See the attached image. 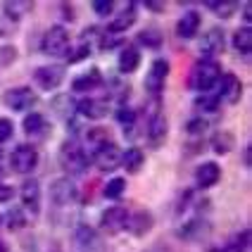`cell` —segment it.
I'll return each instance as SVG.
<instances>
[{
	"mask_svg": "<svg viewBox=\"0 0 252 252\" xmlns=\"http://www.w3.org/2000/svg\"><path fill=\"white\" fill-rule=\"evenodd\" d=\"M0 179H2V171H0Z\"/></svg>",
	"mask_w": 252,
	"mask_h": 252,
	"instance_id": "60d3db41",
	"label": "cell"
},
{
	"mask_svg": "<svg viewBox=\"0 0 252 252\" xmlns=\"http://www.w3.org/2000/svg\"><path fill=\"white\" fill-rule=\"evenodd\" d=\"M60 164L67 171H71V174H81L86 164H88V155L84 153V148L76 140H67L60 148Z\"/></svg>",
	"mask_w": 252,
	"mask_h": 252,
	"instance_id": "7a4b0ae2",
	"label": "cell"
},
{
	"mask_svg": "<svg viewBox=\"0 0 252 252\" xmlns=\"http://www.w3.org/2000/svg\"><path fill=\"white\" fill-rule=\"evenodd\" d=\"M221 50H224V31L219 27H214L202 38V53L207 55V60H212V55H219Z\"/></svg>",
	"mask_w": 252,
	"mask_h": 252,
	"instance_id": "5bb4252c",
	"label": "cell"
},
{
	"mask_svg": "<svg viewBox=\"0 0 252 252\" xmlns=\"http://www.w3.org/2000/svg\"><path fill=\"white\" fill-rule=\"evenodd\" d=\"M221 79V67L214 62V60H200L193 71H190V86L195 91H210L212 86Z\"/></svg>",
	"mask_w": 252,
	"mask_h": 252,
	"instance_id": "6da1fadb",
	"label": "cell"
},
{
	"mask_svg": "<svg viewBox=\"0 0 252 252\" xmlns=\"http://www.w3.org/2000/svg\"><path fill=\"white\" fill-rule=\"evenodd\" d=\"M74 238H76V245H79L84 252H100V245H102V243H100V236H98L95 228L81 224L76 228Z\"/></svg>",
	"mask_w": 252,
	"mask_h": 252,
	"instance_id": "7c38bea8",
	"label": "cell"
},
{
	"mask_svg": "<svg viewBox=\"0 0 252 252\" xmlns=\"http://www.w3.org/2000/svg\"><path fill=\"white\" fill-rule=\"evenodd\" d=\"M133 22H136V10H133V5H128L126 10H122V12L117 14L112 22H110V27H107V29H110V31H114V33H117V31H126V29L131 27Z\"/></svg>",
	"mask_w": 252,
	"mask_h": 252,
	"instance_id": "603a6c76",
	"label": "cell"
},
{
	"mask_svg": "<svg viewBox=\"0 0 252 252\" xmlns=\"http://www.w3.org/2000/svg\"><path fill=\"white\" fill-rule=\"evenodd\" d=\"M143 162H145V155L140 153L138 148H128L126 153H122V164H124V169L126 171H131V174L140 171Z\"/></svg>",
	"mask_w": 252,
	"mask_h": 252,
	"instance_id": "cb8c5ba5",
	"label": "cell"
},
{
	"mask_svg": "<svg viewBox=\"0 0 252 252\" xmlns=\"http://www.w3.org/2000/svg\"><path fill=\"white\" fill-rule=\"evenodd\" d=\"M148 138L153 140L155 145L167 138V119H164L162 112L150 114V122H148Z\"/></svg>",
	"mask_w": 252,
	"mask_h": 252,
	"instance_id": "ac0fdd59",
	"label": "cell"
},
{
	"mask_svg": "<svg viewBox=\"0 0 252 252\" xmlns=\"http://www.w3.org/2000/svg\"><path fill=\"white\" fill-rule=\"evenodd\" d=\"M197 29H200V14H197L195 10H188V12H183V17L179 19L176 33H179V38H183V41H190L197 33Z\"/></svg>",
	"mask_w": 252,
	"mask_h": 252,
	"instance_id": "4fadbf2b",
	"label": "cell"
},
{
	"mask_svg": "<svg viewBox=\"0 0 252 252\" xmlns=\"http://www.w3.org/2000/svg\"><path fill=\"white\" fill-rule=\"evenodd\" d=\"M138 41L143 43V45L157 48V45L162 43V36H159V31H157V29H145V31H140L138 33Z\"/></svg>",
	"mask_w": 252,
	"mask_h": 252,
	"instance_id": "83f0119b",
	"label": "cell"
},
{
	"mask_svg": "<svg viewBox=\"0 0 252 252\" xmlns=\"http://www.w3.org/2000/svg\"><path fill=\"white\" fill-rule=\"evenodd\" d=\"M14 57H17V50H14L12 45H0V67L12 64Z\"/></svg>",
	"mask_w": 252,
	"mask_h": 252,
	"instance_id": "4dcf8cb0",
	"label": "cell"
},
{
	"mask_svg": "<svg viewBox=\"0 0 252 252\" xmlns=\"http://www.w3.org/2000/svg\"><path fill=\"white\" fill-rule=\"evenodd\" d=\"M140 62V53L136 48H124L122 50V55H119V69L126 71V74H131V71L138 67Z\"/></svg>",
	"mask_w": 252,
	"mask_h": 252,
	"instance_id": "d4e9b609",
	"label": "cell"
},
{
	"mask_svg": "<svg viewBox=\"0 0 252 252\" xmlns=\"http://www.w3.org/2000/svg\"><path fill=\"white\" fill-rule=\"evenodd\" d=\"M0 226H2V214H0Z\"/></svg>",
	"mask_w": 252,
	"mask_h": 252,
	"instance_id": "ab89813d",
	"label": "cell"
},
{
	"mask_svg": "<svg viewBox=\"0 0 252 252\" xmlns=\"http://www.w3.org/2000/svg\"><path fill=\"white\" fill-rule=\"evenodd\" d=\"M76 186L69 181V179H57V181H53V186H50V197H53V202L55 205H60V207H67V205H71L74 200H76Z\"/></svg>",
	"mask_w": 252,
	"mask_h": 252,
	"instance_id": "30bf717a",
	"label": "cell"
},
{
	"mask_svg": "<svg viewBox=\"0 0 252 252\" xmlns=\"http://www.w3.org/2000/svg\"><path fill=\"white\" fill-rule=\"evenodd\" d=\"M128 217H131V212L126 210V207H110V210L102 212L100 226H102L107 233H119V231H124L126 228Z\"/></svg>",
	"mask_w": 252,
	"mask_h": 252,
	"instance_id": "ba28073f",
	"label": "cell"
},
{
	"mask_svg": "<svg viewBox=\"0 0 252 252\" xmlns=\"http://www.w3.org/2000/svg\"><path fill=\"white\" fill-rule=\"evenodd\" d=\"M31 7H33L31 2H7V5H5V12L12 14V19H19V17L24 12H29Z\"/></svg>",
	"mask_w": 252,
	"mask_h": 252,
	"instance_id": "f546056e",
	"label": "cell"
},
{
	"mask_svg": "<svg viewBox=\"0 0 252 252\" xmlns=\"http://www.w3.org/2000/svg\"><path fill=\"white\" fill-rule=\"evenodd\" d=\"M107 100H100V98H88V100H81L79 105H76V110L88 117V119H100V117H105L107 114Z\"/></svg>",
	"mask_w": 252,
	"mask_h": 252,
	"instance_id": "2e32d148",
	"label": "cell"
},
{
	"mask_svg": "<svg viewBox=\"0 0 252 252\" xmlns=\"http://www.w3.org/2000/svg\"><path fill=\"white\" fill-rule=\"evenodd\" d=\"M69 48V33L64 27H53L43 36V53L45 55H64Z\"/></svg>",
	"mask_w": 252,
	"mask_h": 252,
	"instance_id": "277c9868",
	"label": "cell"
},
{
	"mask_svg": "<svg viewBox=\"0 0 252 252\" xmlns=\"http://www.w3.org/2000/svg\"><path fill=\"white\" fill-rule=\"evenodd\" d=\"M33 81H36V86L43 88V91H53V88H57V86L64 81V69L57 67V64L38 67V69L33 71Z\"/></svg>",
	"mask_w": 252,
	"mask_h": 252,
	"instance_id": "8992f818",
	"label": "cell"
},
{
	"mask_svg": "<svg viewBox=\"0 0 252 252\" xmlns=\"http://www.w3.org/2000/svg\"><path fill=\"white\" fill-rule=\"evenodd\" d=\"M14 133V126L10 119H0V143H5V140H10Z\"/></svg>",
	"mask_w": 252,
	"mask_h": 252,
	"instance_id": "1f68e13d",
	"label": "cell"
},
{
	"mask_svg": "<svg viewBox=\"0 0 252 252\" xmlns=\"http://www.w3.org/2000/svg\"><path fill=\"white\" fill-rule=\"evenodd\" d=\"M217 102H219L217 98H210V95H205V98L197 100L195 105H197V107H202V110H214V107H217Z\"/></svg>",
	"mask_w": 252,
	"mask_h": 252,
	"instance_id": "e575fe53",
	"label": "cell"
},
{
	"mask_svg": "<svg viewBox=\"0 0 252 252\" xmlns=\"http://www.w3.org/2000/svg\"><path fill=\"white\" fill-rule=\"evenodd\" d=\"M93 162L102 171H112L114 167L122 164V150L114 145L112 140H107V143H102V145H98L93 150Z\"/></svg>",
	"mask_w": 252,
	"mask_h": 252,
	"instance_id": "5b68a950",
	"label": "cell"
},
{
	"mask_svg": "<svg viewBox=\"0 0 252 252\" xmlns=\"http://www.w3.org/2000/svg\"><path fill=\"white\" fill-rule=\"evenodd\" d=\"M205 128H207V122H205L202 117H197V119H193V122L188 124V133H190V136H197V133H202Z\"/></svg>",
	"mask_w": 252,
	"mask_h": 252,
	"instance_id": "d6a6232c",
	"label": "cell"
},
{
	"mask_svg": "<svg viewBox=\"0 0 252 252\" xmlns=\"http://www.w3.org/2000/svg\"><path fill=\"white\" fill-rule=\"evenodd\" d=\"M221 100L224 102H228V105H236L240 100V95H243V86H240V81L233 76V74H226L224 76V86H221Z\"/></svg>",
	"mask_w": 252,
	"mask_h": 252,
	"instance_id": "d6986e66",
	"label": "cell"
},
{
	"mask_svg": "<svg viewBox=\"0 0 252 252\" xmlns=\"http://www.w3.org/2000/svg\"><path fill=\"white\" fill-rule=\"evenodd\" d=\"M155 219L150 212H136V214H131L128 217V224H126V228H131V233L133 236H145L150 228H153Z\"/></svg>",
	"mask_w": 252,
	"mask_h": 252,
	"instance_id": "e0dca14e",
	"label": "cell"
},
{
	"mask_svg": "<svg viewBox=\"0 0 252 252\" xmlns=\"http://www.w3.org/2000/svg\"><path fill=\"white\" fill-rule=\"evenodd\" d=\"M212 148H214V153H219V155L231 153V148H233V136H231L228 131H219V133L212 138Z\"/></svg>",
	"mask_w": 252,
	"mask_h": 252,
	"instance_id": "484cf974",
	"label": "cell"
},
{
	"mask_svg": "<svg viewBox=\"0 0 252 252\" xmlns=\"http://www.w3.org/2000/svg\"><path fill=\"white\" fill-rule=\"evenodd\" d=\"M233 48L238 50L240 55L250 57V53H252V31H250V27H243L233 33Z\"/></svg>",
	"mask_w": 252,
	"mask_h": 252,
	"instance_id": "7402d4cb",
	"label": "cell"
},
{
	"mask_svg": "<svg viewBox=\"0 0 252 252\" xmlns=\"http://www.w3.org/2000/svg\"><path fill=\"white\" fill-rule=\"evenodd\" d=\"M19 195H22V205H24L27 212H31V214H38L41 212V186H38V181H33V179L24 181Z\"/></svg>",
	"mask_w": 252,
	"mask_h": 252,
	"instance_id": "8fae6325",
	"label": "cell"
},
{
	"mask_svg": "<svg viewBox=\"0 0 252 252\" xmlns=\"http://www.w3.org/2000/svg\"><path fill=\"white\" fill-rule=\"evenodd\" d=\"M167 74H169V62L167 60H155L148 76H145V88L150 95H159L162 88H164V81H167Z\"/></svg>",
	"mask_w": 252,
	"mask_h": 252,
	"instance_id": "52a82bcc",
	"label": "cell"
},
{
	"mask_svg": "<svg viewBox=\"0 0 252 252\" xmlns=\"http://www.w3.org/2000/svg\"><path fill=\"white\" fill-rule=\"evenodd\" d=\"M117 119H119V122H122V124H133V119H136V114L131 112V110H119V114H117Z\"/></svg>",
	"mask_w": 252,
	"mask_h": 252,
	"instance_id": "d590c367",
	"label": "cell"
},
{
	"mask_svg": "<svg viewBox=\"0 0 252 252\" xmlns=\"http://www.w3.org/2000/svg\"><path fill=\"white\" fill-rule=\"evenodd\" d=\"M100 81H102L100 71L91 69V71H86V74H81V76H76V79H74V84H71V88H74L76 93H88V91H93Z\"/></svg>",
	"mask_w": 252,
	"mask_h": 252,
	"instance_id": "ffe728a7",
	"label": "cell"
},
{
	"mask_svg": "<svg viewBox=\"0 0 252 252\" xmlns=\"http://www.w3.org/2000/svg\"><path fill=\"white\" fill-rule=\"evenodd\" d=\"M219 179H221V169H219V164H214V162H205L195 171V181L200 188H212Z\"/></svg>",
	"mask_w": 252,
	"mask_h": 252,
	"instance_id": "9a60e30c",
	"label": "cell"
},
{
	"mask_svg": "<svg viewBox=\"0 0 252 252\" xmlns=\"http://www.w3.org/2000/svg\"><path fill=\"white\" fill-rule=\"evenodd\" d=\"M93 10L98 14H110L112 12V2H110V0H95V2H93Z\"/></svg>",
	"mask_w": 252,
	"mask_h": 252,
	"instance_id": "836d02e7",
	"label": "cell"
},
{
	"mask_svg": "<svg viewBox=\"0 0 252 252\" xmlns=\"http://www.w3.org/2000/svg\"><path fill=\"white\" fill-rule=\"evenodd\" d=\"M24 224V219H22V214L19 212H10V228H19V226Z\"/></svg>",
	"mask_w": 252,
	"mask_h": 252,
	"instance_id": "8d00e7d4",
	"label": "cell"
},
{
	"mask_svg": "<svg viewBox=\"0 0 252 252\" xmlns=\"http://www.w3.org/2000/svg\"><path fill=\"white\" fill-rule=\"evenodd\" d=\"M10 164L17 174H29L33 171L36 164H38V150L29 143H22L12 150V157H10Z\"/></svg>",
	"mask_w": 252,
	"mask_h": 252,
	"instance_id": "3957f363",
	"label": "cell"
},
{
	"mask_svg": "<svg viewBox=\"0 0 252 252\" xmlns=\"http://www.w3.org/2000/svg\"><path fill=\"white\" fill-rule=\"evenodd\" d=\"M124 190H126V181L122 179V176H114V179L107 181L105 190H102V195L107 197V200H117V197L124 195Z\"/></svg>",
	"mask_w": 252,
	"mask_h": 252,
	"instance_id": "4316f807",
	"label": "cell"
},
{
	"mask_svg": "<svg viewBox=\"0 0 252 252\" xmlns=\"http://www.w3.org/2000/svg\"><path fill=\"white\" fill-rule=\"evenodd\" d=\"M24 131H27L29 136H36V138H41L45 136V131H48V122H45V117L38 112H31L24 119Z\"/></svg>",
	"mask_w": 252,
	"mask_h": 252,
	"instance_id": "44dd1931",
	"label": "cell"
},
{
	"mask_svg": "<svg viewBox=\"0 0 252 252\" xmlns=\"http://www.w3.org/2000/svg\"><path fill=\"white\" fill-rule=\"evenodd\" d=\"M12 195H14V190L10 186H0V202H7Z\"/></svg>",
	"mask_w": 252,
	"mask_h": 252,
	"instance_id": "74e56055",
	"label": "cell"
},
{
	"mask_svg": "<svg viewBox=\"0 0 252 252\" xmlns=\"http://www.w3.org/2000/svg\"><path fill=\"white\" fill-rule=\"evenodd\" d=\"M248 248H250V231H243V233H238V236L233 238L231 252H248Z\"/></svg>",
	"mask_w": 252,
	"mask_h": 252,
	"instance_id": "f1b7e54d",
	"label": "cell"
},
{
	"mask_svg": "<svg viewBox=\"0 0 252 252\" xmlns=\"http://www.w3.org/2000/svg\"><path fill=\"white\" fill-rule=\"evenodd\" d=\"M0 252H7V245H5L2 240H0Z\"/></svg>",
	"mask_w": 252,
	"mask_h": 252,
	"instance_id": "f35d334b",
	"label": "cell"
},
{
	"mask_svg": "<svg viewBox=\"0 0 252 252\" xmlns=\"http://www.w3.org/2000/svg\"><path fill=\"white\" fill-rule=\"evenodd\" d=\"M33 102H36V95H33V91L27 88V86L10 88V91L5 93V105H7L10 110H14V112H24Z\"/></svg>",
	"mask_w": 252,
	"mask_h": 252,
	"instance_id": "9c48e42d",
	"label": "cell"
}]
</instances>
